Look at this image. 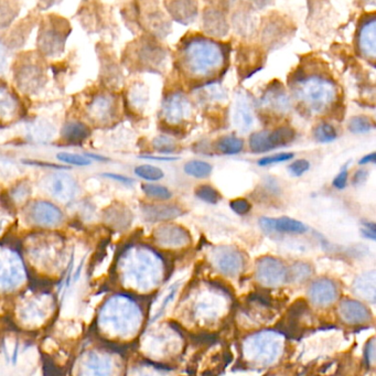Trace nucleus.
Segmentation results:
<instances>
[{"mask_svg":"<svg viewBox=\"0 0 376 376\" xmlns=\"http://www.w3.org/2000/svg\"><path fill=\"white\" fill-rule=\"evenodd\" d=\"M121 301V297H112L106 300L97 313V329L108 338L124 337L132 328L130 308Z\"/></svg>","mask_w":376,"mask_h":376,"instance_id":"5","label":"nucleus"},{"mask_svg":"<svg viewBox=\"0 0 376 376\" xmlns=\"http://www.w3.org/2000/svg\"><path fill=\"white\" fill-rule=\"evenodd\" d=\"M348 128L353 134H368L374 128L373 121L366 116H353L349 121Z\"/></svg>","mask_w":376,"mask_h":376,"instance_id":"31","label":"nucleus"},{"mask_svg":"<svg viewBox=\"0 0 376 376\" xmlns=\"http://www.w3.org/2000/svg\"><path fill=\"white\" fill-rule=\"evenodd\" d=\"M226 48L215 40L192 37L182 44V69L198 80L211 79L226 66Z\"/></svg>","mask_w":376,"mask_h":376,"instance_id":"1","label":"nucleus"},{"mask_svg":"<svg viewBox=\"0 0 376 376\" xmlns=\"http://www.w3.org/2000/svg\"><path fill=\"white\" fill-rule=\"evenodd\" d=\"M20 115V102L8 88L0 86V123H9Z\"/></svg>","mask_w":376,"mask_h":376,"instance_id":"22","label":"nucleus"},{"mask_svg":"<svg viewBox=\"0 0 376 376\" xmlns=\"http://www.w3.org/2000/svg\"><path fill=\"white\" fill-rule=\"evenodd\" d=\"M259 226L265 232H279L287 234H304L307 232V226L300 221L295 220L288 217H261Z\"/></svg>","mask_w":376,"mask_h":376,"instance_id":"18","label":"nucleus"},{"mask_svg":"<svg viewBox=\"0 0 376 376\" xmlns=\"http://www.w3.org/2000/svg\"><path fill=\"white\" fill-rule=\"evenodd\" d=\"M57 300L48 291H37L20 297L14 308L17 324L34 331L47 326L55 316Z\"/></svg>","mask_w":376,"mask_h":376,"instance_id":"2","label":"nucleus"},{"mask_svg":"<svg viewBox=\"0 0 376 376\" xmlns=\"http://www.w3.org/2000/svg\"><path fill=\"white\" fill-rule=\"evenodd\" d=\"M34 61H28L20 64L16 71V81L18 88L27 93L38 90L43 82V70L40 64L33 63Z\"/></svg>","mask_w":376,"mask_h":376,"instance_id":"12","label":"nucleus"},{"mask_svg":"<svg viewBox=\"0 0 376 376\" xmlns=\"http://www.w3.org/2000/svg\"><path fill=\"white\" fill-rule=\"evenodd\" d=\"M294 158L293 152H280V154L273 155V156L264 157L258 160L257 165L261 167H267V166L280 164V162L288 161Z\"/></svg>","mask_w":376,"mask_h":376,"instance_id":"37","label":"nucleus"},{"mask_svg":"<svg viewBox=\"0 0 376 376\" xmlns=\"http://www.w3.org/2000/svg\"><path fill=\"white\" fill-rule=\"evenodd\" d=\"M28 220L38 228H52L60 226L63 215L55 204L38 201L28 208Z\"/></svg>","mask_w":376,"mask_h":376,"instance_id":"10","label":"nucleus"},{"mask_svg":"<svg viewBox=\"0 0 376 376\" xmlns=\"http://www.w3.org/2000/svg\"><path fill=\"white\" fill-rule=\"evenodd\" d=\"M366 228H363L362 233L368 239H375V224L374 223H364Z\"/></svg>","mask_w":376,"mask_h":376,"instance_id":"44","label":"nucleus"},{"mask_svg":"<svg viewBox=\"0 0 376 376\" xmlns=\"http://www.w3.org/2000/svg\"><path fill=\"white\" fill-rule=\"evenodd\" d=\"M195 195L197 198L209 204H217L222 199L221 193L215 188L211 187L210 184H201V186H199L195 189Z\"/></svg>","mask_w":376,"mask_h":376,"instance_id":"29","label":"nucleus"},{"mask_svg":"<svg viewBox=\"0 0 376 376\" xmlns=\"http://www.w3.org/2000/svg\"><path fill=\"white\" fill-rule=\"evenodd\" d=\"M135 175L147 181H158L165 177L164 171L160 168L151 165L138 166L135 169Z\"/></svg>","mask_w":376,"mask_h":376,"instance_id":"33","label":"nucleus"},{"mask_svg":"<svg viewBox=\"0 0 376 376\" xmlns=\"http://www.w3.org/2000/svg\"><path fill=\"white\" fill-rule=\"evenodd\" d=\"M63 36V32L58 30L57 28H50V29L47 28L44 29L43 33L40 34L39 44L46 55H53L62 50L64 44Z\"/></svg>","mask_w":376,"mask_h":376,"instance_id":"23","label":"nucleus"},{"mask_svg":"<svg viewBox=\"0 0 376 376\" xmlns=\"http://www.w3.org/2000/svg\"><path fill=\"white\" fill-rule=\"evenodd\" d=\"M104 176L113 179V180H116V181L121 182V184H125V186H130V184H134V180H132V179L128 178V177L121 176V175L105 173Z\"/></svg>","mask_w":376,"mask_h":376,"instance_id":"43","label":"nucleus"},{"mask_svg":"<svg viewBox=\"0 0 376 376\" xmlns=\"http://www.w3.org/2000/svg\"><path fill=\"white\" fill-rule=\"evenodd\" d=\"M244 141L234 135H226L219 138L217 143V150L224 155H237L243 150Z\"/></svg>","mask_w":376,"mask_h":376,"instance_id":"27","label":"nucleus"},{"mask_svg":"<svg viewBox=\"0 0 376 376\" xmlns=\"http://www.w3.org/2000/svg\"><path fill=\"white\" fill-rule=\"evenodd\" d=\"M157 242L169 246H182L191 241L189 232L177 224H165L157 228L154 233Z\"/></svg>","mask_w":376,"mask_h":376,"instance_id":"19","label":"nucleus"},{"mask_svg":"<svg viewBox=\"0 0 376 376\" xmlns=\"http://www.w3.org/2000/svg\"><path fill=\"white\" fill-rule=\"evenodd\" d=\"M233 123L235 128L241 132L250 130L254 124V114L250 99L242 92H239L234 101Z\"/></svg>","mask_w":376,"mask_h":376,"instance_id":"17","label":"nucleus"},{"mask_svg":"<svg viewBox=\"0 0 376 376\" xmlns=\"http://www.w3.org/2000/svg\"><path fill=\"white\" fill-rule=\"evenodd\" d=\"M90 136V128L81 121H70L62 128V138L66 143H82Z\"/></svg>","mask_w":376,"mask_h":376,"instance_id":"26","label":"nucleus"},{"mask_svg":"<svg viewBox=\"0 0 376 376\" xmlns=\"http://www.w3.org/2000/svg\"><path fill=\"white\" fill-rule=\"evenodd\" d=\"M57 158L66 165L77 166V167H86V166L91 165V160L86 157L71 154V152H60Z\"/></svg>","mask_w":376,"mask_h":376,"instance_id":"36","label":"nucleus"},{"mask_svg":"<svg viewBox=\"0 0 376 376\" xmlns=\"http://www.w3.org/2000/svg\"><path fill=\"white\" fill-rule=\"evenodd\" d=\"M374 161H375V152H372V154L363 157L362 159L359 161V165H368V164Z\"/></svg>","mask_w":376,"mask_h":376,"instance_id":"47","label":"nucleus"},{"mask_svg":"<svg viewBox=\"0 0 376 376\" xmlns=\"http://www.w3.org/2000/svg\"><path fill=\"white\" fill-rule=\"evenodd\" d=\"M30 193V189L26 184H20L18 187L14 188L12 191V197L16 199L18 202H21L22 200H25L27 197H29Z\"/></svg>","mask_w":376,"mask_h":376,"instance_id":"41","label":"nucleus"},{"mask_svg":"<svg viewBox=\"0 0 376 376\" xmlns=\"http://www.w3.org/2000/svg\"><path fill=\"white\" fill-rule=\"evenodd\" d=\"M230 208H231L232 211L235 212L237 215H248L250 210H252V204H250V201L246 200V199L239 198L235 199V200H232L231 202H230Z\"/></svg>","mask_w":376,"mask_h":376,"instance_id":"38","label":"nucleus"},{"mask_svg":"<svg viewBox=\"0 0 376 376\" xmlns=\"http://www.w3.org/2000/svg\"><path fill=\"white\" fill-rule=\"evenodd\" d=\"M165 6L172 19L180 25H190L198 16V3L195 1H167Z\"/></svg>","mask_w":376,"mask_h":376,"instance_id":"21","label":"nucleus"},{"mask_svg":"<svg viewBox=\"0 0 376 376\" xmlns=\"http://www.w3.org/2000/svg\"><path fill=\"white\" fill-rule=\"evenodd\" d=\"M261 104L276 114H286L290 110L291 103L288 94L281 83L274 81L269 84L261 99Z\"/></svg>","mask_w":376,"mask_h":376,"instance_id":"14","label":"nucleus"},{"mask_svg":"<svg viewBox=\"0 0 376 376\" xmlns=\"http://www.w3.org/2000/svg\"><path fill=\"white\" fill-rule=\"evenodd\" d=\"M18 355H19V344L17 342L16 346H14V352H12V364H16L17 360H18Z\"/></svg>","mask_w":376,"mask_h":376,"instance_id":"48","label":"nucleus"},{"mask_svg":"<svg viewBox=\"0 0 376 376\" xmlns=\"http://www.w3.org/2000/svg\"><path fill=\"white\" fill-rule=\"evenodd\" d=\"M27 267L18 250L0 246V295H9L25 287Z\"/></svg>","mask_w":376,"mask_h":376,"instance_id":"6","label":"nucleus"},{"mask_svg":"<svg viewBox=\"0 0 376 376\" xmlns=\"http://www.w3.org/2000/svg\"><path fill=\"white\" fill-rule=\"evenodd\" d=\"M368 171L366 169H359V170L355 171V175H353V178H352V184L355 186H361V184H364V182L368 180Z\"/></svg>","mask_w":376,"mask_h":376,"instance_id":"42","label":"nucleus"},{"mask_svg":"<svg viewBox=\"0 0 376 376\" xmlns=\"http://www.w3.org/2000/svg\"><path fill=\"white\" fill-rule=\"evenodd\" d=\"M162 115L166 124L178 126L191 117L192 105L182 92H172L164 99Z\"/></svg>","mask_w":376,"mask_h":376,"instance_id":"9","label":"nucleus"},{"mask_svg":"<svg viewBox=\"0 0 376 376\" xmlns=\"http://www.w3.org/2000/svg\"><path fill=\"white\" fill-rule=\"evenodd\" d=\"M46 189L61 204H69L77 193V184L66 173H53L46 179Z\"/></svg>","mask_w":376,"mask_h":376,"instance_id":"11","label":"nucleus"},{"mask_svg":"<svg viewBox=\"0 0 376 376\" xmlns=\"http://www.w3.org/2000/svg\"><path fill=\"white\" fill-rule=\"evenodd\" d=\"M348 180H349V171H348V167L344 166L341 169L340 172L338 173V176L335 177V180H333V186L335 189H344L346 187V184H348Z\"/></svg>","mask_w":376,"mask_h":376,"instance_id":"40","label":"nucleus"},{"mask_svg":"<svg viewBox=\"0 0 376 376\" xmlns=\"http://www.w3.org/2000/svg\"><path fill=\"white\" fill-rule=\"evenodd\" d=\"M239 254L230 248H224L220 254V264L224 270H234L239 266Z\"/></svg>","mask_w":376,"mask_h":376,"instance_id":"35","label":"nucleus"},{"mask_svg":"<svg viewBox=\"0 0 376 376\" xmlns=\"http://www.w3.org/2000/svg\"><path fill=\"white\" fill-rule=\"evenodd\" d=\"M310 168V162L306 159L295 160L288 167L289 172L294 177H301Z\"/></svg>","mask_w":376,"mask_h":376,"instance_id":"39","label":"nucleus"},{"mask_svg":"<svg viewBox=\"0 0 376 376\" xmlns=\"http://www.w3.org/2000/svg\"><path fill=\"white\" fill-rule=\"evenodd\" d=\"M152 146L156 151L161 154H175L179 149L178 143L169 136H158L152 140Z\"/></svg>","mask_w":376,"mask_h":376,"instance_id":"32","label":"nucleus"},{"mask_svg":"<svg viewBox=\"0 0 376 376\" xmlns=\"http://www.w3.org/2000/svg\"><path fill=\"white\" fill-rule=\"evenodd\" d=\"M184 170L188 176L195 179H204L211 175L212 166L204 160H191L184 165Z\"/></svg>","mask_w":376,"mask_h":376,"instance_id":"28","label":"nucleus"},{"mask_svg":"<svg viewBox=\"0 0 376 376\" xmlns=\"http://www.w3.org/2000/svg\"><path fill=\"white\" fill-rule=\"evenodd\" d=\"M138 57L141 61L140 63L148 66V68H151V66L156 68L165 59V51L155 42L148 41L141 46Z\"/></svg>","mask_w":376,"mask_h":376,"instance_id":"24","label":"nucleus"},{"mask_svg":"<svg viewBox=\"0 0 376 376\" xmlns=\"http://www.w3.org/2000/svg\"><path fill=\"white\" fill-rule=\"evenodd\" d=\"M29 261L38 272L55 275L63 267L66 246L63 239L57 235H37L27 246Z\"/></svg>","mask_w":376,"mask_h":376,"instance_id":"4","label":"nucleus"},{"mask_svg":"<svg viewBox=\"0 0 376 376\" xmlns=\"http://www.w3.org/2000/svg\"><path fill=\"white\" fill-rule=\"evenodd\" d=\"M6 64H7V50H6L5 44L0 42V75L5 70Z\"/></svg>","mask_w":376,"mask_h":376,"instance_id":"45","label":"nucleus"},{"mask_svg":"<svg viewBox=\"0 0 376 376\" xmlns=\"http://www.w3.org/2000/svg\"><path fill=\"white\" fill-rule=\"evenodd\" d=\"M204 29L206 34L223 38L228 33V23L226 14L220 9L206 8L204 12Z\"/></svg>","mask_w":376,"mask_h":376,"instance_id":"20","label":"nucleus"},{"mask_svg":"<svg viewBox=\"0 0 376 376\" xmlns=\"http://www.w3.org/2000/svg\"><path fill=\"white\" fill-rule=\"evenodd\" d=\"M88 116L101 124L108 123L116 113V101L108 94H101L92 99L88 108Z\"/></svg>","mask_w":376,"mask_h":376,"instance_id":"16","label":"nucleus"},{"mask_svg":"<svg viewBox=\"0 0 376 376\" xmlns=\"http://www.w3.org/2000/svg\"><path fill=\"white\" fill-rule=\"evenodd\" d=\"M140 210L147 222H168L184 215V209L173 204H141Z\"/></svg>","mask_w":376,"mask_h":376,"instance_id":"13","label":"nucleus"},{"mask_svg":"<svg viewBox=\"0 0 376 376\" xmlns=\"http://www.w3.org/2000/svg\"><path fill=\"white\" fill-rule=\"evenodd\" d=\"M177 287H175V289L173 290H171L170 294L168 295L167 298H166L165 301H164V304H162L161 308H160L159 311H158V315L157 316H155L154 320H157V319L159 318L160 316H161L162 313H164V310H165L166 307L168 306V302L170 301L171 298H172L173 296H175V294H176Z\"/></svg>","mask_w":376,"mask_h":376,"instance_id":"46","label":"nucleus"},{"mask_svg":"<svg viewBox=\"0 0 376 376\" xmlns=\"http://www.w3.org/2000/svg\"><path fill=\"white\" fill-rule=\"evenodd\" d=\"M357 47L364 58L374 60L376 57V19L372 16L361 23L357 33Z\"/></svg>","mask_w":376,"mask_h":376,"instance_id":"15","label":"nucleus"},{"mask_svg":"<svg viewBox=\"0 0 376 376\" xmlns=\"http://www.w3.org/2000/svg\"><path fill=\"white\" fill-rule=\"evenodd\" d=\"M294 92L297 99L313 114L326 113L338 97L335 82L319 75L297 77Z\"/></svg>","mask_w":376,"mask_h":376,"instance_id":"3","label":"nucleus"},{"mask_svg":"<svg viewBox=\"0 0 376 376\" xmlns=\"http://www.w3.org/2000/svg\"><path fill=\"white\" fill-rule=\"evenodd\" d=\"M114 361L108 352L103 350H88L77 363V376H114Z\"/></svg>","mask_w":376,"mask_h":376,"instance_id":"7","label":"nucleus"},{"mask_svg":"<svg viewBox=\"0 0 376 376\" xmlns=\"http://www.w3.org/2000/svg\"><path fill=\"white\" fill-rule=\"evenodd\" d=\"M296 137V132L289 126H281L272 132H257L250 136V149L253 154H264L289 145Z\"/></svg>","mask_w":376,"mask_h":376,"instance_id":"8","label":"nucleus"},{"mask_svg":"<svg viewBox=\"0 0 376 376\" xmlns=\"http://www.w3.org/2000/svg\"><path fill=\"white\" fill-rule=\"evenodd\" d=\"M337 130L333 125L322 123L313 130V137L318 143L328 144L331 143L337 138Z\"/></svg>","mask_w":376,"mask_h":376,"instance_id":"34","label":"nucleus"},{"mask_svg":"<svg viewBox=\"0 0 376 376\" xmlns=\"http://www.w3.org/2000/svg\"><path fill=\"white\" fill-rule=\"evenodd\" d=\"M143 192L154 200L168 201L172 198V193L168 188L160 184H143Z\"/></svg>","mask_w":376,"mask_h":376,"instance_id":"30","label":"nucleus"},{"mask_svg":"<svg viewBox=\"0 0 376 376\" xmlns=\"http://www.w3.org/2000/svg\"><path fill=\"white\" fill-rule=\"evenodd\" d=\"M105 220L116 228H126L132 223V212L123 204H115L105 212Z\"/></svg>","mask_w":376,"mask_h":376,"instance_id":"25","label":"nucleus"}]
</instances>
